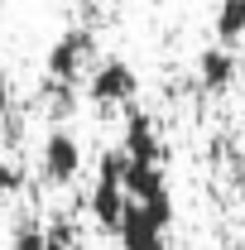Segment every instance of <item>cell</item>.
Listing matches in <instances>:
<instances>
[{
	"mask_svg": "<svg viewBox=\"0 0 245 250\" xmlns=\"http://www.w3.org/2000/svg\"><path fill=\"white\" fill-rule=\"evenodd\" d=\"M87 62H96V39L92 29H62L53 39V48H48V58H43V72H48V82H58V87H72L82 72H87Z\"/></svg>",
	"mask_w": 245,
	"mask_h": 250,
	"instance_id": "obj_1",
	"label": "cell"
},
{
	"mask_svg": "<svg viewBox=\"0 0 245 250\" xmlns=\"http://www.w3.org/2000/svg\"><path fill=\"white\" fill-rule=\"evenodd\" d=\"M140 96V77L125 58H96L87 67V101L92 106H130Z\"/></svg>",
	"mask_w": 245,
	"mask_h": 250,
	"instance_id": "obj_2",
	"label": "cell"
},
{
	"mask_svg": "<svg viewBox=\"0 0 245 250\" xmlns=\"http://www.w3.org/2000/svg\"><path fill=\"white\" fill-rule=\"evenodd\" d=\"M39 173H43V183L48 188H67L77 183V173H82V145H77V135L72 130H48L43 135V145H39Z\"/></svg>",
	"mask_w": 245,
	"mask_h": 250,
	"instance_id": "obj_3",
	"label": "cell"
},
{
	"mask_svg": "<svg viewBox=\"0 0 245 250\" xmlns=\"http://www.w3.org/2000/svg\"><path fill=\"white\" fill-rule=\"evenodd\" d=\"M121 154L130 159V164H163V140H159V125H154L144 111H130V116H125Z\"/></svg>",
	"mask_w": 245,
	"mask_h": 250,
	"instance_id": "obj_4",
	"label": "cell"
},
{
	"mask_svg": "<svg viewBox=\"0 0 245 250\" xmlns=\"http://www.w3.org/2000/svg\"><path fill=\"white\" fill-rule=\"evenodd\" d=\"M116 236H121V250H168V226H159L135 202H125V217H121Z\"/></svg>",
	"mask_w": 245,
	"mask_h": 250,
	"instance_id": "obj_5",
	"label": "cell"
},
{
	"mask_svg": "<svg viewBox=\"0 0 245 250\" xmlns=\"http://www.w3.org/2000/svg\"><path fill=\"white\" fill-rule=\"evenodd\" d=\"M231 82H236V48H221V43L202 48L197 53V87L207 96H221Z\"/></svg>",
	"mask_w": 245,
	"mask_h": 250,
	"instance_id": "obj_6",
	"label": "cell"
},
{
	"mask_svg": "<svg viewBox=\"0 0 245 250\" xmlns=\"http://www.w3.org/2000/svg\"><path fill=\"white\" fill-rule=\"evenodd\" d=\"M125 188L121 183H92V197H87V207H92V221L101 231H121V217H125Z\"/></svg>",
	"mask_w": 245,
	"mask_h": 250,
	"instance_id": "obj_7",
	"label": "cell"
},
{
	"mask_svg": "<svg viewBox=\"0 0 245 250\" xmlns=\"http://www.w3.org/2000/svg\"><path fill=\"white\" fill-rule=\"evenodd\" d=\"M245 39V0H221L216 5V43L236 48Z\"/></svg>",
	"mask_w": 245,
	"mask_h": 250,
	"instance_id": "obj_8",
	"label": "cell"
},
{
	"mask_svg": "<svg viewBox=\"0 0 245 250\" xmlns=\"http://www.w3.org/2000/svg\"><path fill=\"white\" fill-rule=\"evenodd\" d=\"M10 250H48V231L34 217H24L15 231H10Z\"/></svg>",
	"mask_w": 245,
	"mask_h": 250,
	"instance_id": "obj_9",
	"label": "cell"
},
{
	"mask_svg": "<svg viewBox=\"0 0 245 250\" xmlns=\"http://www.w3.org/2000/svg\"><path fill=\"white\" fill-rule=\"evenodd\" d=\"M24 183H29V173H24L20 164H0V192H5V197L24 192Z\"/></svg>",
	"mask_w": 245,
	"mask_h": 250,
	"instance_id": "obj_10",
	"label": "cell"
},
{
	"mask_svg": "<svg viewBox=\"0 0 245 250\" xmlns=\"http://www.w3.org/2000/svg\"><path fill=\"white\" fill-rule=\"evenodd\" d=\"M15 111V92H10V77L0 72V116H10Z\"/></svg>",
	"mask_w": 245,
	"mask_h": 250,
	"instance_id": "obj_11",
	"label": "cell"
},
{
	"mask_svg": "<svg viewBox=\"0 0 245 250\" xmlns=\"http://www.w3.org/2000/svg\"><path fill=\"white\" fill-rule=\"evenodd\" d=\"M5 202H10V197H5V192H0V217H5Z\"/></svg>",
	"mask_w": 245,
	"mask_h": 250,
	"instance_id": "obj_12",
	"label": "cell"
},
{
	"mask_svg": "<svg viewBox=\"0 0 245 250\" xmlns=\"http://www.w3.org/2000/svg\"><path fill=\"white\" fill-rule=\"evenodd\" d=\"M236 250H241V246H236Z\"/></svg>",
	"mask_w": 245,
	"mask_h": 250,
	"instance_id": "obj_13",
	"label": "cell"
}]
</instances>
